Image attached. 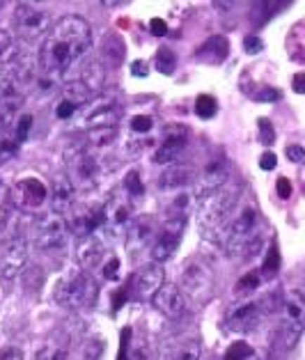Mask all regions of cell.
Segmentation results:
<instances>
[{
	"mask_svg": "<svg viewBox=\"0 0 305 360\" xmlns=\"http://www.w3.org/2000/svg\"><path fill=\"white\" fill-rule=\"evenodd\" d=\"M0 10H3V3H0Z\"/></svg>",
	"mask_w": 305,
	"mask_h": 360,
	"instance_id": "cell-56",
	"label": "cell"
},
{
	"mask_svg": "<svg viewBox=\"0 0 305 360\" xmlns=\"http://www.w3.org/2000/svg\"><path fill=\"white\" fill-rule=\"evenodd\" d=\"M92 90L83 81H72L65 85V90L60 92V99L56 103V115L58 120H72L78 110L90 103Z\"/></svg>",
	"mask_w": 305,
	"mask_h": 360,
	"instance_id": "cell-12",
	"label": "cell"
},
{
	"mask_svg": "<svg viewBox=\"0 0 305 360\" xmlns=\"http://www.w3.org/2000/svg\"><path fill=\"white\" fill-rule=\"evenodd\" d=\"M21 87H23V69L21 65H5L0 67V103L21 99Z\"/></svg>",
	"mask_w": 305,
	"mask_h": 360,
	"instance_id": "cell-21",
	"label": "cell"
},
{
	"mask_svg": "<svg viewBox=\"0 0 305 360\" xmlns=\"http://www.w3.org/2000/svg\"><path fill=\"white\" fill-rule=\"evenodd\" d=\"M156 236V225L152 216H141L136 221H131L126 227V241L129 248H143V245L152 243Z\"/></svg>",
	"mask_w": 305,
	"mask_h": 360,
	"instance_id": "cell-23",
	"label": "cell"
},
{
	"mask_svg": "<svg viewBox=\"0 0 305 360\" xmlns=\"http://www.w3.org/2000/svg\"><path fill=\"white\" fill-rule=\"evenodd\" d=\"M214 60V63H221V60L228 56V41H225V37H212L207 39V44L202 49H200V56H207Z\"/></svg>",
	"mask_w": 305,
	"mask_h": 360,
	"instance_id": "cell-30",
	"label": "cell"
},
{
	"mask_svg": "<svg viewBox=\"0 0 305 360\" xmlns=\"http://www.w3.org/2000/svg\"><path fill=\"white\" fill-rule=\"evenodd\" d=\"M65 156L69 161H72L74 165V172L81 184H94L99 177H101V163L94 154L85 152V147H76V149H69V152H65Z\"/></svg>",
	"mask_w": 305,
	"mask_h": 360,
	"instance_id": "cell-19",
	"label": "cell"
},
{
	"mask_svg": "<svg viewBox=\"0 0 305 360\" xmlns=\"http://www.w3.org/2000/svg\"><path fill=\"white\" fill-rule=\"evenodd\" d=\"M230 179L228 168L225 163L216 161V163H209L207 168L202 170V174L197 177V186H195V200L197 198H205L209 193H214L216 188H221L225 181Z\"/></svg>",
	"mask_w": 305,
	"mask_h": 360,
	"instance_id": "cell-22",
	"label": "cell"
},
{
	"mask_svg": "<svg viewBox=\"0 0 305 360\" xmlns=\"http://www.w3.org/2000/svg\"><path fill=\"white\" fill-rule=\"evenodd\" d=\"M303 90H305V76L303 74H296L294 76V92L296 94H303Z\"/></svg>",
	"mask_w": 305,
	"mask_h": 360,
	"instance_id": "cell-55",
	"label": "cell"
},
{
	"mask_svg": "<svg viewBox=\"0 0 305 360\" xmlns=\"http://www.w3.org/2000/svg\"><path fill=\"white\" fill-rule=\"evenodd\" d=\"M190 179H193V170L188 165H170L168 170L159 174L156 184H159L161 191H181L188 186Z\"/></svg>",
	"mask_w": 305,
	"mask_h": 360,
	"instance_id": "cell-26",
	"label": "cell"
},
{
	"mask_svg": "<svg viewBox=\"0 0 305 360\" xmlns=\"http://www.w3.org/2000/svg\"><path fill=\"white\" fill-rule=\"evenodd\" d=\"M69 214H72V221L67 223V227H72V232L78 239L97 234L99 227L103 225V205H99V202H92V205H83V207H72Z\"/></svg>",
	"mask_w": 305,
	"mask_h": 360,
	"instance_id": "cell-11",
	"label": "cell"
},
{
	"mask_svg": "<svg viewBox=\"0 0 305 360\" xmlns=\"http://www.w3.org/2000/svg\"><path fill=\"white\" fill-rule=\"evenodd\" d=\"M131 223V202L122 200V195H115L110 202L103 205V225L112 234H122Z\"/></svg>",
	"mask_w": 305,
	"mask_h": 360,
	"instance_id": "cell-20",
	"label": "cell"
},
{
	"mask_svg": "<svg viewBox=\"0 0 305 360\" xmlns=\"http://www.w3.org/2000/svg\"><path fill=\"white\" fill-rule=\"evenodd\" d=\"M30 129H32V115H21L19 122H16V129H14V140H16V145H21L25 138H28L30 134Z\"/></svg>",
	"mask_w": 305,
	"mask_h": 360,
	"instance_id": "cell-42",
	"label": "cell"
},
{
	"mask_svg": "<svg viewBox=\"0 0 305 360\" xmlns=\"http://www.w3.org/2000/svg\"><path fill=\"white\" fill-rule=\"evenodd\" d=\"M46 198H48L46 184L37 177H25L21 181H16V186L12 188L14 209H21V212H34V209L44 207Z\"/></svg>",
	"mask_w": 305,
	"mask_h": 360,
	"instance_id": "cell-10",
	"label": "cell"
},
{
	"mask_svg": "<svg viewBox=\"0 0 305 360\" xmlns=\"http://www.w3.org/2000/svg\"><path fill=\"white\" fill-rule=\"evenodd\" d=\"M259 234V218L252 205L241 207L237 214L230 218V223L225 225L221 234V243L228 255H243L248 248V243Z\"/></svg>",
	"mask_w": 305,
	"mask_h": 360,
	"instance_id": "cell-3",
	"label": "cell"
},
{
	"mask_svg": "<svg viewBox=\"0 0 305 360\" xmlns=\"http://www.w3.org/2000/svg\"><path fill=\"white\" fill-rule=\"evenodd\" d=\"M212 287H214V276H212V269L202 262L197 259H188V264L181 271V287L179 289H186L190 296H209L212 294Z\"/></svg>",
	"mask_w": 305,
	"mask_h": 360,
	"instance_id": "cell-14",
	"label": "cell"
},
{
	"mask_svg": "<svg viewBox=\"0 0 305 360\" xmlns=\"http://www.w3.org/2000/svg\"><path fill=\"white\" fill-rule=\"evenodd\" d=\"M188 140V127L184 124H168L163 129L161 145L154 154V163H174L177 156L184 152Z\"/></svg>",
	"mask_w": 305,
	"mask_h": 360,
	"instance_id": "cell-15",
	"label": "cell"
},
{
	"mask_svg": "<svg viewBox=\"0 0 305 360\" xmlns=\"http://www.w3.org/2000/svg\"><path fill=\"white\" fill-rule=\"evenodd\" d=\"M275 165H278V159H275V154L273 152H264L259 156V168L261 170H275Z\"/></svg>",
	"mask_w": 305,
	"mask_h": 360,
	"instance_id": "cell-46",
	"label": "cell"
},
{
	"mask_svg": "<svg viewBox=\"0 0 305 360\" xmlns=\"http://www.w3.org/2000/svg\"><path fill=\"white\" fill-rule=\"evenodd\" d=\"M225 360H259L255 349L246 342H234V345L228 349V354H225Z\"/></svg>",
	"mask_w": 305,
	"mask_h": 360,
	"instance_id": "cell-33",
	"label": "cell"
},
{
	"mask_svg": "<svg viewBox=\"0 0 305 360\" xmlns=\"http://www.w3.org/2000/svg\"><path fill=\"white\" fill-rule=\"evenodd\" d=\"M241 188L234 181H225L221 188H216L209 195L200 198V223L207 236H216L221 241V234L225 230V225L230 223V218L234 214V209L239 205Z\"/></svg>",
	"mask_w": 305,
	"mask_h": 360,
	"instance_id": "cell-2",
	"label": "cell"
},
{
	"mask_svg": "<svg viewBox=\"0 0 305 360\" xmlns=\"http://www.w3.org/2000/svg\"><path fill=\"white\" fill-rule=\"evenodd\" d=\"M243 49H246V53H259V51L264 49V44H261L259 37H246V44H243Z\"/></svg>",
	"mask_w": 305,
	"mask_h": 360,
	"instance_id": "cell-52",
	"label": "cell"
},
{
	"mask_svg": "<svg viewBox=\"0 0 305 360\" xmlns=\"http://www.w3.org/2000/svg\"><path fill=\"white\" fill-rule=\"evenodd\" d=\"M287 159H290L292 163H301V161L305 159L303 147H301V145H292V147H287Z\"/></svg>",
	"mask_w": 305,
	"mask_h": 360,
	"instance_id": "cell-51",
	"label": "cell"
},
{
	"mask_svg": "<svg viewBox=\"0 0 305 360\" xmlns=\"http://www.w3.org/2000/svg\"><path fill=\"white\" fill-rule=\"evenodd\" d=\"M103 351H106V342H101L97 338L87 340L83 347V360H99Z\"/></svg>",
	"mask_w": 305,
	"mask_h": 360,
	"instance_id": "cell-39",
	"label": "cell"
},
{
	"mask_svg": "<svg viewBox=\"0 0 305 360\" xmlns=\"http://www.w3.org/2000/svg\"><path fill=\"white\" fill-rule=\"evenodd\" d=\"M97 298V283L85 271H69L56 287V301L67 310L90 305Z\"/></svg>",
	"mask_w": 305,
	"mask_h": 360,
	"instance_id": "cell-4",
	"label": "cell"
},
{
	"mask_svg": "<svg viewBox=\"0 0 305 360\" xmlns=\"http://www.w3.org/2000/svg\"><path fill=\"white\" fill-rule=\"evenodd\" d=\"M124 188L131 198H141L145 193V186H143V179H141V172L138 170H131L126 177H124Z\"/></svg>",
	"mask_w": 305,
	"mask_h": 360,
	"instance_id": "cell-37",
	"label": "cell"
},
{
	"mask_svg": "<svg viewBox=\"0 0 305 360\" xmlns=\"http://www.w3.org/2000/svg\"><path fill=\"white\" fill-rule=\"evenodd\" d=\"M92 46V28L83 16L67 14L51 30L39 49V65L46 74H65Z\"/></svg>",
	"mask_w": 305,
	"mask_h": 360,
	"instance_id": "cell-1",
	"label": "cell"
},
{
	"mask_svg": "<svg viewBox=\"0 0 305 360\" xmlns=\"http://www.w3.org/2000/svg\"><path fill=\"white\" fill-rule=\"evenodd\" d=\"M163 285H165L163 266H159V264L145 266L126 283V296L136 298V301H150Z\"/></svg>",
	"mask_w": 305,
	"mask_h": 360,
	"instance_id": "cell-8",
	"label": "cell"
},
{
	"mask_svg": "<svg viewBox=\"0 0 305 360\" xmlns=\"http://www.w3.org/2000/svg\"><path fill=\"white\" fill-rule=\"evenodd\" d=\"M257 101H278L280 99V92L278 90H268V87H261V90L255 94Z\"/></svg>",
	"mask_w": 305,
	"mask_h": 360,
	"instance_id": "cell-50",
	"label": "cell"
},
{
	"mask_svg": "<svg viewBox=\"0 0 305 360\" xmlns=\"http://www.w3.org/2000/svg\"><path fill=\"white\" fill-rule=\"evenodd\" d=\"M259 274L257 271H250V274H246L241 280H239V285H237V292L239 294H250V292H255V289L259 287Z\"/></svg>",
	"mask_w": 305,
	"mask_h": 360,
	"instance_id": "cell-41",
	"label": "cell"
},
{
	"mask_svg": "<svg viewBox=\"0 0 305 360\" xmlns=\"http://www.w3.org/2000/svg\"><path fill=\"white\" fill-rule=\"evenodd\" d=\"M131 74H134L136 78H147L150 69H147V65L143 63V60H136V63L131 65Z\"/></svg>",
	"mask_w": 305,
	"mask_h": 360,
	"instance_id": "cell-54",
	"label": "cell"
},
{
	"mask_svg": "<svg viewBox=\"0 0 305 360\" xmlns=\"http://www.w3.org/2000/svg\"><path fill=\"white\" fill-rule=\"evenodd\" d=\"M264 303L261 301H241L232 307L225 317V326L232 333H250L252 328L261 321V314H264Z\"/></svg>",
	"mask_w": 305,
	"mask_h": 360,
	"instance_id": "cell-13",
	"label": "cell"
},
{
	"mask_svg": "<svg viewBox=\"0 0 305 360\" xmlns=\"http://www.w3.org/2000/svg\"><path fill=\"white\" fill-rule=\"evenodd\" d=\"M303 323H305V298L301 289H292L285 296V319L283 326L278 330L280 338V347L290 351L296 342L303 335Z\"/></svg>",
	"mask_w": 305,
	"mask_h": 360,
	"instance_id": "cell-5",
	"label": "cell"
},
{
	"mask_svg": "<svg viewBox=\"0 0 305 360\" xmlns=\"http://www.w3.org/2000/svg\"><path fill=\"white\" fill-rule=\"evenodd\" d=\"M21 103H23V96L21 99H12V101L0 103V136H5L7 131L12 129L14 115H16V110L21 108Z\"/></svg>",
	"mask_w": 305,
	"mask_h": 360,
	"instance_id": "cell-29",
	"label": "cell"
},
{
	"mask_svg": "<svg viewBox=\"0 0 305 360\" xmlns=\"http://www.w3.org/2000/svg\"><path fill=\"white\" fill-rule=\"evenodd\" d=\"M101 276L103 280H117V271H119V262L115 255H108L106 262H101Z\"/></svg>",
	"mask_w": 305,
	"mask_h": 360,
	"instance_id": "cell-43",
	"label": "cell"
},
{
	"mask_svg": "<svg viewBox=\"0 0 305 360\" xmlns=\"http://www.w3.org/2000/svg\"><path fill=\"white\" fill-rule=\"evenodd\" d=\"M25 262H28V243H25L23 236H16L3 252V262H0V276H3L5 283H12V280L25 269Z\"/></svg>",
	"mask_w": 305,
	"mask_h": 360,
	"instance_id": "cell-16",
	"label": "cell"
},
{
	"mask_svg": "<svg viewBox=\"0 0 305 360\" xmlns=\"http://www.w3.org/2000/svg\"><path fill=\"white\" fill-rule=\"evenodd\" d=\"M129 342H131V328H124V330H122V347H119V358L117 360H129V354H131Z\"/></svg>",
	"mask_w": 305,
	"mask_h": 360,
	"instance_id": "cell-47",
	"label": "cell"
},
{
	"mask_svg": "<svg viewBox=\"0 0 305 360\" xmlns=\"http://www.w3.org/2000/svg\"><path fill=\"white\" fill-rule=\"evenodd\" d=\"M103 257H106V245L99 239V234L85 236L83 243L78 245V262H81L83 269H94L99 266Z\"/></svg>",
	"mask_w": 305,
	"mask_h": 360,
	"instance_id": "cell-25",
	"label": "cell"
},
{
	"mask_svg": "<svg viewBox=\"0 0 305 360\" xmlns=\"http://www.w3.org/2000/svg\"><path fill=\"white\" fill-rule=\"evenodd\" d=\"M16 152H19V145H16V140L10 134L0 136V165L7 163L10 159H14Z\"/></svg>",
	"mask_w": 305,
	"mask_h": 360,
	"instance_id": "cell-36",
	"label": "cell"
},
{
	"mask_svg": "<svg viewBox=\"0 0 305 360\" xmlns=\"http://www.w3.org/2000/svg\"><path fill=\"white\" fill-rule=\"evenodd\" d=\"M117 138V129H92L87 131V143L94 147H106Z\"/></svg>",
	"mask_w": 305,
	"mask_h": 360,
	"instance_id": "cell-32",
	"label": "cell"
},
{
	"mask_svg": "<svg viewBox=\"0 0 305 360\" xmlns=\"http://www.w3.org/2000/svg\"><path fill=\"white\" fill-rule=\"evenodd\" d=\"M16 56H19V46H16L12 32L0 28V67L12 65L16 60Z\"/></svg>",
	"mask_w": 305,
	"mask_h": 360,
	"instance_id": "cell-28",
	"label": "cell"
},
{
	"mask_svg": "<svg viewBox=\"0 0 305 360\" xmlns=\"http://www.w3.org/2000/svg\"><path fill=\"white\" fill-rule=\"evenodd\" d=\"M152 301L156 305V310H159L163 317H168V319H181V317H184V312H186V296L177 285L165 283L159 292L154 294Z\"/></svg>",
	"mask_w": 305,
	"mask_h": 360,
	"instance_id": "cell-18",
	"label": "cell"
},
{
	"mask_svg": "<svg viewBox=\"0 0 305 360\" xmlns=\"http://www.w3.org/2000/svg\"><path fill=\"white\" fill-rule=\"evenodd\" d=\"M150 30H152L154 37H163V34L168 32V25H165V21H161V19H152Z\"/></svg>",
	"mask_w": 305,
	"mask_h": 360,
	"instance_id": "cell-53",
	"label": "cell"
},
{
	"mask_svg": "<svg viewBox=\"0 0 305 360\" xmlns=\"http://www.w3.org/2000/svg\"><path fill=\"white\" fill-rule=\"evenodd\" d=\"M16 216L14 202H12V188H7L3 181H0V239L12 230V221Z\"/></svg>",
	"mask_w": 305,
	"mask_h": 360,
	"instance_id": "cell-27",
	"label": "cell"
},
{
	"mask_svg": "<svg viewBox=\"0 0 305 360\" xmlns=\"http://www.w3.org/2000/svg\"><path fill=\"white\" fill-rule=\"evenodd\" d=\"M278 195H280V200H290L292 198V181L287 179V177H280L278 179Z\"/></svg>",
	"mask_w": 305,
	"mask_h": 360,
	"instance_id": "cell-49",
	"label": "cell"
},
{
	"mask_svg": "<svg viewBox=\"0 0 305 360\" xmlns=\"http://www.w3.org/2000/svg\"><path fill=\"white\" fill-rule=\"evenodd\" d=\"M51 212L65 216L74 207V184L69 177H58L51 186Z\"/></svg>",
	"mask_w": 305,
	"mask_h": 360,
	"instance_id": "cell-24",
	"label": "cell"
},
{
	"mask_svg": "<svg viewBox=\"0 0 305 360\" xmlns=\"http://www.w3.org/2000/svg\"><path fill=\"white\" fill-rule=\"evenodd\" d=\"M174 67H177V56H174L168 46H161L159 53H156V69L165 76H172Z\"/></svg>",
	"mask_w": 305,
	"mask_h": 360,
	"instance_id": "cell-31",
	"label": "cell"
},
{
	"mask_svg": "<svg viewBox=\"0 0 305 360\" xmlns=\"http://www.w3.org/2000/svg\"><path fill=\"white\" fill-rule=\"evenodd\" d=\"M0 360H23V351L19 347H5L0 349Z\"/></svg>",
	"mask_w": 305,
	"mask_h": 360,
	"instance_id": "cell-48",
	"label": "cell"
},
{
	"mask_svg": "<svg viewBox=\"0 0 305 360\" xmlns=\"http://www.w3.org/2000/svg\"><path fill=\"white\" fill-rule=\"evenodd\" d=\"M200 356H202V347H200V342L197 340H188L177 351H174L172 360H200Z\"/></svg>",
	"mask_w": 305,
	"mask_h": 360,
	"instance_id": "cell-35",
	"label": "cell"
},
{
	"mask_svg": "<svg viewBox=\"0 0 305 360\" xmlns=\"http://www.w3.org/2000/svg\"><path fill=\"white\" fill-rule=\"evenodd\" d=\"M216 110H218V103L212 94H200L197 99H195V112H197V117H202V120H212L216 115Z\"/></svg>",
	"mask_w": 305,
	"mask_h": 360,
	"instance_id": "cell-34",
	"label": "cell"
},
{
	"mask_svg": "<svg viewBox=\"0 0 305 360\" xmlns=\"http://www.w3.org/2000/svg\"><path fill=\"white\" fill-rule=\"evenodd\" d=\"M131 131H134L136 136H145L150 134V131L154 129V120L150 115H136L134 120H131Z\"/></svg>",
	"mask_w": 305,
	"mask_h": 360,
	"instance_id": "cell-40",
	"label": "cell"
},
{
	"mask_svg": "<svg viewBox=\"0 0 305 360\" xmlns=\"http://www.w3.org/2000/svg\"><path fill=\"white\" fill-rule=\"evenodd\" d=\"M39 360H69L67 347H46L39 354Z\"/></svg>",
	"mask_w": 305,
	"mask_h": 360,
	"instance_id": "cell-44",
	"label": "cell"
},
{
	"mask_svg": "<svg viewBox=\"0 0 305 360\" xmlns=\"http://www.w3.org/2000/svg\"><path fill=\"white\" fill-rule=\"evenodd\" d=\"M259 131H261V136H259V140L264 145H273V140H275V136H273V124L268 120H259Z\"/></svg>",
	"mask_w": 305,
	"mask_h": 360,
	"instance_id": "cell-45",
	"label": "cell"
},
{
	"mask_svg": "<svg viewBox=\"0 0 305 360\" xmlns=\"http://www.w3.org/2000/svg\"><path fill=\"white\" fill-rule=\"evenodd\" d=\"M16 28L25 39L41 37L51 28V14L34 3H19V7H16Z\"/></svg>",
	"mask_w": 305,
	"mask_h": 360,
	"instance_id": "cell-9",
	"label": "cell"
},
{
	"mask_svg": "<svg viewBox=\"0 0 305 360\" xmlns=\"http://www.w3.org/2000/svg\"><path fill=\"white\" fill-rule=\"evenodd\" d=\"M67 241V218L56 212L44 214L34 225V245L39 250H60Z\"/></svg>",
	"mask_w": 305,
	"mask_h": 360,
	"instance_id": "cell-7",
	"label": "cell"
},
{
	"mask_svg": "<svg viewBox=\"0 0 305 360\" xmlns=\"http://www.w3.org/2000/svg\"><path fill=\"white\" fill-rule=\"evenodd\" d=\"M278 269H280V252H278V245L273 243L271 248H268V252H266L264 264H261V274H264V276H273Z\"/></svg>",
	"mask_w": 305,
	"mask_h": 360,
	"instance_id": "cell-38",
	"label": "cell"
},
{
	"mask_svg": "<svg viewBox=\"0 0 305 360\" xmlns=\"http://www.w3.org/2000/svg\"><path fill=\"white\" fill-rule=\"evenodd\" d=\"M119 124V103L115 96H106L97 103H92L90 112L85 115L87 131L92 129H117Z\"/></svg>",
	"mask_w": 305,
	"mask_h": 360,
	"instance_id": "cell-17",
	"label": "cell"
},
{
	"mask_svg": "<svg viewBox=\"0 0 305 360\" xmlns=\"http://www.w3.org/2000/svg\"><path fill=\"white\" fill-rule=\"evenodd\" d=\"M184 225H186L184 218H170V221H165L161 225V230H156V236L150 248V257L154 264L161 266L163 262H168L177 252L181 234H184Z\"/></svg>",
	"mask_w": 305,
	"mask_h": 360,
	"instance_id": "cell-6",
	"label": "cell"
}]
</instances>
